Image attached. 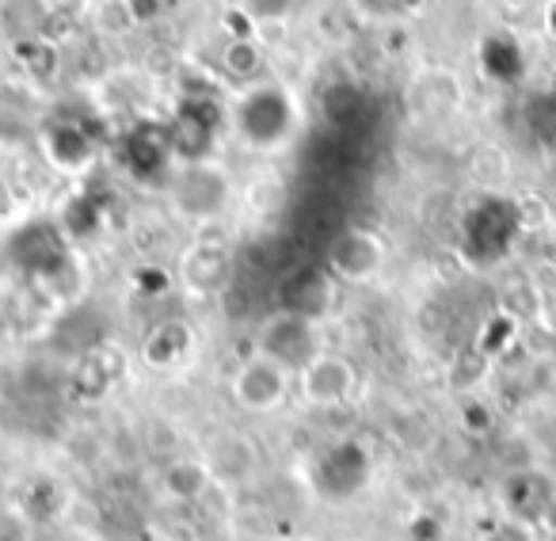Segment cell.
I'll use <instances>...</instances> for the list:
<instances>
[{
  "label": "cell",
  "mask_w": 556,
  "mask_h": 541,
  "mask_svg": "<svg viewBox=\"0 0 556 541\" xmlns=\"http://www.w3.org/2000/svg\"><path fill=\"white\" fill-rule=\"evenodd\" d=\"M31 538V518L12 503H0V541H27Z\"/></svg>",
  "instance_id": "cell-16"
},
{
  "label": "cell",
  "mask_w": 556,
  "mask_h": 541,
  "mask_svg": "<svg viewBox=\"0 0 556 541\" xmlns=\"http://www.w3.org/2000/svg\"><path fill=\"white\" fill-rule=\"evenodd\" d=\"M179 275H184V287H191L194 294H214V290H222L225 275H229V244H225V240H210L199 232V237L191 240V248L184 252Z\"/></svg>",
  "instance_id": "cell-8"
},
{
  "label": "cell",
  "mask_w": 556,
  "mask_h": 541,
  "mask_svg": "<svg viewBox=\"0 0 556 541\" xmlns=\"http://www.w3.org/2000/svg\"><path fill=\"white\" fill-rule=\"evenodd\" d=\"M556 500V480L545 469H518L500 485V507L515 523H541Z\"/></svg>",
  "instance_id": "cell-6"
},
{
  "label": "cell",
  "mask_w": 556,
  "mask_h": 541,
  "mask_svg": "<svg viewBox=\"0 0 556 541\" xmlns=\"http://www.w3.org/2000/svg\"><path fill=\"white\" fill-rule=\"evenodd\" d=\"M412 47H416V32H412L408 24H401V20H389L386 27H381V42H378V50L386 58H408L412 54Z\"/></svg>",
  "instance_id": "cell-15"
},
{
  "label": "cell",
  "mask_w": 556,
  "mask_h": 541,
  "mask_svg": "<svg viewBox=\"0 0 556 541\" xmlns=\"http://www.w3.org/2000/svg\"><path fill=\"white\" fill-rule=\"evenodd\" d=\"M229 397L248 416H267V412H278L294 397V374L252 351V355L232 370Z\"/></svg>",
  "instance_id": "cell-3"
},
{
  "label": "cell",
  "mask_w": 556,
  "mask_h": 541,
  "mask_svg": "<svg viewBox=\"0 0 556 541\" xmlns=\"http://www.w3.org/2000/svg\"><path fill=\"white\" fill-rule=\"evenodd\" d=\"M179 54L176 50H168V47H149L146 50V73L149 77H161V80H168V77H176L179 73Z\"/></svg>",
  "instance_id": "cell-18"
},
{
  "label": "cell",
  "mask_w": 556,
  "mask_h": 541,
  "mask_svg": "<svg viewBox=\"0 0 556 541\" xmlns=\"http://www.w3.org/2000/svg\"><path fill=\"white\" fill-rule=\"evenodd\" d=\"M16 58L24 62L27 77L39 80V85H47V80H54L58 73H62V47L50 42L47 35H35V39L16 42Z\"/></svg>",
  "instance_id": "cell-13"
},
{
  "label": "cell",
  "mask_w": 556,
  "mask_h": 541,
  "mask_svg": "<svg viewBox=\"0 0 556 541\" xmlns=\"http://www.w3.org/2000/svg\"><path fill=\"white\" fill-rule=\"evenodd\" d=\"M541 35L556 42V0H541Z\"/></svg>",
  "instance_id": "cell-21"
},
{
  "label": "cell",
  "mask_w": 556,
  "mask_h": 541,
  "mask_svg": "<svg viewBox=\"0 0 556 541\" xmlns=\"http://www.w3.org/2000/svg\"><path fill=\"white\" fill-rule=\"evenodd\" d=\"M123 4L130 12L134 27H153L168 12V0H123Z\"/></svg>",
  "instance_id": "cell-19"
},
{
  "label": "cell",
  "mask_w": 556,
  "mask_h": 541,
  "mask_svg": "<svg viewBox=\"0 0 556 541\" xmlns=\"http://www.w3.org/2000/svg\"><path fill=\"white\" fill-rule=\"evenodd\" d=\"M389 263V244L366 225H348L328 244V275L343 287H370Z\"/></svg>",
  "instance_id": "cell-2"
},
{
  "label": "cell",
  "mask_w": 556,
  "mask_h": 541,
  "mask_svg": "<svg viewBox=\"0 0 556 541\" xmlns=\"http://www.w3.org/2000/svg\"><path fill=\"white\" fill-rule=\"evenodd\" d=\"M172 206L179 217L194 225H214L222 217V210L229 206V176L217 164H187L176 179H172Z\"/></svg>",
  "instance_id": "cell-5"
},
{
  "label": "cell",
  "mask_w": 556,
  "mask_h": 541,
  "mask_svg": "<svg viewBox=\"0 0 556 541\" xmlns=\"http://www.w3.org/2000/svg\"><path fill=\"white\" fill-rule=\"evenodd\" d=\"M88 20H92L96 39H123V35L134 32V20L123 0H96V9Z\"/></svg>",
  "instance_id": "cell-14"
},
{
  "label": "cell",
  "mask_w": 556,
  "mask_h": 541,
  "mask_svg": "<svg viewBox=\"0 0 556 541\" xmlns=\"http://www.w3.org/2000/svg\"><path fill=\"white\" fill-rule=\"evenodd\" d=\"M222 73L229 80H237V85H248V80H255L260 77V70H263V42H260V35H229L225 39V47H222Z\"/></svg>",
  "instance_id": "cell-10"
},
{
  "label": "cell",
  "mask_w": 556,
  "mask_h": 541,
  "mask_svg": "<svg viewBox=\"0 0 556 541\" xmlns=\"http://www.w3.org/2000/svg\"><path fill=\"white\" fill-rule=\"evenodd\" d=\"M553 225H556V214H553Z\"/></svg>",
  "instance_id": "cell-22"
},
{
  "label": "cell",
  "mask_w": 556,
  "mask_h": 541,
  "mask_svg": "<svg viewBox=\"0 0 556 541\" xmlns=\"http://www.w3.org/2000/svg\"><path fill=\"white\" fill-rule=\"evenodd\" d=\"M252 351L270 358V363H278L282 370L298 374L325 351V343H320V325L282 305V310L267 313V317L255 325Z\"/></svg>",
  "instance_id": "cell-1"
},
{
  "label": "cell",
  "mask_w": 556,
  "mask_h": 541,
  "mask_svg": "<svg viewBox=\"0 0 556 541\" xmlns=\"http://www.w3.org/2000/svg\"><path fill=\"white\" fill-rule=\"evenodd\" d=\"M294 0H244V16H255V20H278L287 16V9Z\"/></svg>",
  "instance_id": "cell-20"
},
{
  "label": "cell",
  "mask_w": 556,
  "mask_h": 541,
  "mask_svg": "<svg viewBox=\"0 0 556 541\" xmlns=\"http://www.w3.org/2000/svg\"><path fill=\"white\" fill-rule=\"evenodd\" d=\"M39 4L47 12V20H70V24L88 20L96 9V0H39Z\"/></svg>",
  "instance_id": "cell-17"
},
{
  "label": "cell",
  "mask_w": 556,
  "mask_h": 541,
  "mask_svg": "<svg viewBox=\"0 0 556 541\" xmlns=\"http://www.w3.org/2000/svg\"><path fill=\"white\" fill-rule=\"evenodd\" d=\"M35 118L27 108V96H20V88H0V146L20 149L24 141H31Z\"/></svg>",
  "instance_id": "cell-11"
},
{
  "label": "cell",
  "mask_w": 556,
  "mask_h": 541,
  "mask_svg": "<svg viewBox=\"0 0 556 541\" xmlns=\"http://www.w3.org/2000/svg\"><path fill=\"white\" fill-rule=\"evenodd\" d=\"M164 495L168 500H179V503H191L199 500L202 492H206L214 480H210V469L202 465V457H194V462H187V457H176V462L164 465Z\"/></svg>",
  "instance_id": "cell-12"
},
{
  "label": "cell",
  "mask_w": 556,
  "mask_h": 541,
  "mask_svg": "<svg viewBox=\"0 0 556 541\" xmlns=\"http://www.w3.org/2000/svg\"><path fill=\"white\" fill-rule=\"evenodd\" d=\"M294 393L305 408H317V412L343 408L358 393V370L340 351H320L305 370L294 374Z\"/></svg>",
  "instance_id": "cell-4"
},
{
  "label": "cell",
  "mask_w": 556,
  "mask_h": 541,
  "mask_svg": "<svg viewBox=\"0 0 556 541\" xmlns=\"http://www.w3.org/2000/svg\"><path fill=\"white\" fill-rule=\"evenodd\" d=\"M202 465L210 469V480L225 488H240L255 477L260 469V454H255L252 439H240V435H217L202 450Z\"/></svg>",
  "instance_id": "cell-7"
},
{
  "label": "cell",
  "mask_w": 556,
  "mask_h": 541,
  "mask_svg": "<svg viewBox=\"0 0 556 541\" xmlns=\"http://www.w3.org/2000/svg\"><path fill=\"white\" fill-rule=\"evenodd\" d=\"M141 355H146V363L153 366V370H172V366H179L191 355V328L179 325V320L156 325L153 332H149Z\"/></svg>",
  "instance_id": "cell-9"
}]
</instances>
